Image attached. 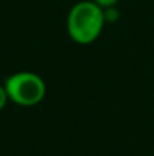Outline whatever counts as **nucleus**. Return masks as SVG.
<instances>
[{"mask_svg": "<svg viewBox=\"0 0 154 156\" xmlns=\"http://www.w3.org/2000/svg\"><path fill=\"white\" fill-rule=\"evenodd\" d=\"M104 26L103 8L92 0L77 2L67 17V32L70 38L80 46H88L97 41Z\"/></svg>", "mask_w": 154, "mask_h": 156, "instance_id": "obj_1", "label": "nucleus"}, {"mask_svg": "<svg viewBox=\"0 0 154 156\" xmlns=\"http://www.w3.org/2000/svg\"><path fill=\"white\" fill-rule=\"evenodd\" d=\"M9 102L18 106H36L46 97L47 87L44 79L33 71H17L5 80Z\"/></svg>", "mask_w": 154, "mask_h": 156, "instance_id": "obj_2", "label": "nucleus"}, {"mask_svg": "<svg viewBox=\"0 0 154 156\" xmlns=\"http://www.w3.org/2000/svg\"><path fill=\"white\" fill-rule=\"evenodd\" d=\"M103 15H104L106 24H112V23H116V21L119 20V11H118L116 6L104 8V9H103Z\"/></svg>", "mask_w": 154, "mask_h": 156, "instance_id": "obj_3", "label": "nucleus"}, {"mask_svg": "<svg viewBox=\"0 0 154 156\" xmlns=\"http://www.w3.org/2000/svg\"><path fill=\"white\" fill-rule=\"evenodd\" d=\"M8 102H9V97H8V93L5 90V85H0V111L5 109Z\"/></svg>", "mask_w": 154, "mask_h": 156, "instance_id": "obj_4", "label": "nucleus"}, {"mask_svg": "<svg viewBox=\"0 0 154 156\" xmlns=\"http://www.w3.org/2000/svg\"><path fill=\"white\" fill-rule=\"evenodd\" d=\"M92 2H95L100 8L104 9V8H109V6H116L119 0H92Z\"/></svg>", "mask_w": 154, "mask_h": 156, "instance_id": "obj_5", "label": "nucleus"}]
</instances>
